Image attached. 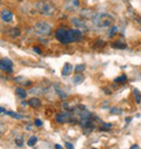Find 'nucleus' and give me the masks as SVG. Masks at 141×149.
<instances>
[{
  "instance_id": "nucleus-24",
  "label": "nucleus",
  "mask_w": 141,
  "mask_h": 149,
  "mask_svg": "<svg viewBox=\"0 0 141 149\" xmlns=\"http://www.w3.org/2000/svg\"><path fill=\"white\" fill-rule=\"evenodd\" d=\"M35 124H36V127H41L42 125V121L40 119H35Z\"/></svg>"
},
{
  "instance_id": "nucleus-29",
  "label": "nucleus",
  "mask_w": 141,
  "mask_h": 149,
  "mask_svg": "<svg viewBox=\"0 0 141 149\" xmlns=\"http://www.w3.org/2000/svg\"><path fill=\"white\" fill-rule=\"evenodd\" d=\"M0 110H1V112H2V113H4V112L7 111V110H6V109L4 108V107H1V108H0Z\"/></svg>"
},
{
  "instance_id": "nucleus-27",
  "label": "nucleus",
  "mask_w": 141,
  "mask_h": 149,
  "mask_svg": "<svg viewBox=\"0 0 141 149\" xmlns=\"http://www.w3.org/2000/svg\"><path fill=\"white\" fill-rule=\"evenodd\" d=\"M65 146H66V148H70V149H73V148H74V146L72 145L70 143H65Z\"/></svg>"
},
{
  "instance_id": "nucleus-23",
  "label": "nucleus",
  "mask_w": 141,
  "mask_h": 149,
  "mask_svg": "<svg viewBox=\"0 0 141 149\" xmlns=\"http://www.w3.org/2000/svg\"><path fill=\"white\" fill-rule=\"evenodd\" d=\"M0 68H1V70H4V71H8V72H12V67H9V66H4L2 64H0Z\"/></svg>"
},
{
  "instance_id": "nucleus-9",
  "label": "nucleus",
  "mask_w": 141,
  "mask_h": 149,
  "mask_svg": "<svg viewBox=\"0 0 141 149\" xmlns=\"http://www.w3.org/2000/svg\"><path fill=\"white\" fill-rule=\"evenodd\" d=\"M84 80H85V77H84L82 74H75L74 77H73V79H72V82L74 83L75 86H79V84H82V82H84Z\"/></svg>"
},
{
  "instance_id": "nucleus-14",
  "label": "nucleus",
  "mask_w": 141,
  "mask_h": 149,
  "mask_svg": "<svg viewBox=\"0 0 141 149\" xmlns=\"http://www.w3.org/2000/svg\"><path fill=\"white\" fill-rule=\"evenodd\" d=\"M14 143L18 147H23V145H24V137H23V136H18V137H15Z\"/></svg>"
},
{
  "instance_id": "nucleus-1",
  "label": "nucleus",
  "mask_w": 141,
  "mask_h": 149,
  "mask_svg": "<svg viewBox=\"0 0 141 149\" xmlns=\"http://www.w3.org/2000/svg\"><path fill=\"white\" fill-rule=\"evenodd\" d=\"M56 38L61 43L66 45V43H72V42L79 41L82 38V31L77 29V28L66 29V28L62 27V28H59L56 31Z\"/></svg>"
},
{
  "instance_id": "nucleus-26",
  "label": "nucleus",
  "mask_w": 141,
  "mask_h": 149,
  "mask_svg": "<svg viewBox=\"0 0 141 149\" xmlns=\"http://www.w3.org/2000/svg\"><path fill=\"white\" fill-rule=\"evenodd\" d=\"M33 50H34V51H35L36 53H38V54H40V53H41V50H40L39 48H38V47H34Z\"/></svg>"
},
{
  "instance_id": "nucleus-5",
  "label": "nucleus",
  "mask_w": 141,
  "mask_h": 149,
  "mask_svg": "<svg viewBox=\"0 0 141 149\" xmlns=\"http://www.w3.org/2000/svg\"><path fill=\"white\" fill-rule=\"evenodd\" d=\"M79 8V0H65L64 1V9L70 12L76 11Z\"/></svg>"
},
{
  "instance_id": "nucleus-4",
  "label": "nucleus",
  "mask_w": 141,
  "mask_h": 149,
  "mask_svg": "<svg viewBox=\"0 0 141 149\" xmlns=\"http://www.w3.org/2000/svg\"><path fill=\"white\" fill-rule=\"evenodd\" d=\"M34 30H35V33L41 37H48L50 35L52 34V25L51 24H49L48 22H46V21H39L35 24V26H34Z\"/></svg>"
},
{
  "instance_id": "nucleus-7",
  "label": "nucleus",
  "mask_w": 141,
  "mask_h": 149,
  "mask_svg": "<svg viewBox=\"0 0 141 149\" xmlns=\"http://www.w3.org/2000/svg\"><path fill=\"white\" fill-rule=\"evenodd\" d=\"M70 119H72V116H70V113L68 111L61 112L59 115H56V122H59V123H65V122H67V121H70Z\"/></svg>"
},
{
  "instance_id": "nucleus-10",
  "label": "nucleus",
  "mask_w": 141,
  "mask_h": 149,
  "mask_svg": "<svg viewBox=\"0 0 141 149\" xmlns=\"http://www.w3.org/2000/svg\"><path fill=\"white\" fill-rule=\"evenodd\" d=\"M28 105H30V107H33V108H39L41 106V102L37 97H33V98H30V101H28Z\"/></svg>"
},
{
  "instance_id": "nucleus-3",
  "label": "nucleus",
  "mask_w": 141,
  "mask_h": 149,
  "mask_svg": "<svg viewBox=\"0 0 141 149\" xmlns=\"http://www.w3.org/2000/svg\"><path fill=\"white\" fill-rule=\"evenodd\" d=\"M92 22L99 28H106V27L113 26L114 17L108 13H100V14H96L93 16Z\"/></svg>"
},
{
  "instance_id": "nucleus-18",
  "label": "nucleus",
  "mask_w": 141,
  "mask_h": 149,
  "mask_svg": "<svg viewBox=\"0 0 141 149\" xmlns=\"http://www.w3.org/2000/svg\"><path fill=\"white\" fill-rule=\"evenodd\" d=\"M113 48L115 49H126V45H124V43H122L121 41H115L114 43H113Z\"/></svg>"
},
{
  "instance_id": "nucleus-11",
  "label": "nucleus",
  "mask_w": 141,
  "mask_h": 149,
  "mask_svg": "<svg viewBox=\"0 0 141 149\" xmlns=\"http://www.w3.org/2000/svg\"><path fill=\"white\" fill-rule=\"evenodd\" d=\"M73 70H74V67L70 63H66L64 65L63 69H62V76H68V74H72Z\"/></svg>"
},
{
  "instance_id": "nucleus-21",
  "label": "nucleus",
  "mask_w": 141,
  "mask_h": 149,
  "mask_svg": "<svg viewBox=\"0 0 141 149\" xmlns=\"http://www.w3.org/2000/svg\"><path fill=\"white\" fill-rule=\"evenodd\" d=\"M117 30L118 29H117L116 26H111L110 27V31H109V36H110V37H113V36L117 33Z\"/></svg>"
},
{
  "instance_id": "nucleus-15",
  "label": "nucleus",
  "mask_w": 141,
  "mask_h": 149,
  "mask_svg": "<svg viewBox=\"0 0 141 149\" xmlns=\"http://www.w3.org/2000/svg\"><path fill=\"white\" fill-rule=\"evenodd\" d=\"M85 65L84 64H78V65H76L74 67V70L76 74H79V72H82V71L85 70Z\"/></svg>"
},
{
  "instance_id": "nucleus-16",
  "label": "nucleus",
  "mask_w": 141,
  "mask_h": 149,
  "mask_svg": "<svg viewBox=\"0 0 141 149\" xmlns=\"http://www.w3.org/2000/svg\"><path fill=\"white\" fill-rule=\"evenodd\" d=\"M37 141H38V138L36 137V136H32V137H30V139L27 141V145L30 146V147L35 146L37 144Z\"/></svg>"
},
{
  "instance_id": "nucleus-30",
  "label": "nucleus",
  "mask_w": 141,
  "mask_h": 149,
  "mask_svg": "<svg viewBox=\"0 0 141 149\" xmlns=\"http://www.w3.org/2000/svg\"><path fill=\"white\" fill-rule=\"evenodd\" d=\"M56 148H59V149H61V148H62V146H61V145H59V144H56Z\"/></svg>"
},
{
  "instance_id": "nucleus-2",
  "label": "nucleus",
  "mask_w": 141,
  "mask_h": 149,
  "mask_svg": "<svg viewBox=\"0 0 141 149\" xmlns=\"http://www.w3.org/2000/svg\"><path fill=\"white\" fill-rule=\"evenodd\" d=\"M35 10L41 15L52 16L56 13V6L49 0H38L35 3Z\"/></svg>"
},
{
  "instance_id": "nucleus-22",
  "label": "nucleus",
  "mask_w": 141,
  "mask_h": 149,
  "mask_svg": "<svg viewBox=\"0 0 141 149\" xmlns=\"http://www.w3.org/2000/svg\"><path fill=\"white\" fill-rule=\"evenodd\" d=\"M112 127V124L111 123H103L102 125L100 127V131H108V130H111Z\"/></svg>"
},
{
  "instance_id": "nucleus-6",
  "label": "nucleus",
  "mask_w": 141,
  "mask_h": 149,
  "mask_svg": "<svg viewBox=\"0 0 141 149\" xmlns=\"http://www.w3.org/2000/svg\"><path fill=\"white\" fill-rule=\"evenodd\" d=\"M72 24L74 25L77 29H80V30H87L88 29V27H87V24L86 22L84 21L82 19H79V17H74V19H72Z\"/></svg>"
},
{
  "instance_id": "nucleus-12",
  "label": "nucleus",
  "mask_w": 141,
  "mask_h": 149,
  "mask_svg": "<svg viewBox=\"0 0 141 149\" xmlns=\"http://www.w3.org/2000/svg\"><path fill=\"white\" fill-rule=\"evenodd\" d=\"M9 34H10L11 37L16 38L21 35V30H20L19 28H16V27H12V28H10V30H9Z\"/></svg>"
},
{
  "instance_id": "nucleus-25",
  "label": "nucleus",
  "mask_w": 141,
  "mask_h": 149,
  "mask_svg": "<svg viewBox=\"0 0 141 149\" xmlns=\"http://www.w3.org/2000/svg\"><path fill=\"white\" fill-rule=\"evenodd\" d=\"M24 80H25V79H24V77H19V78L14 79L15 82H22V83H23V81H24Z\"/></svg>"
},
{
  "instance_id": "nucleus-20",
  "label": "nucleus",
  "mask_w": 141,
  "mask_h": 149,
  "mask_svg": "<svg viewBox=\"0 0 141 149\" xmlns=\"http://www.w3.org/2000/svg\"><path fill=\"white\" fill-rule=\"evenodd\" d=\"M134 94H135V97H136V102H137L138 104H140V103H141V94H140V92H139L137 89H135L134 90Z\"/></svg>"
},
{
  "instance_id": "nucleus-19",
  "label": "nucleus",
  "mask_w": 141,
  "mask_h": 149,
  "mask_svg": "<svg viewBox=\"0 0 141 149\" xmlns=\"http://www.w3.org/2000/svg\"><path fill=\"white\" fill-rule=\"evenodd\" d=\"M114 81L118 82V83H124V82L127 81V76H126V74H122V76H119L118 78L114 79Z\"/></svg>"
},
{
  "instance_id": "nucleus-13",
  "label": "nucleus",
  "mask_w": 141,
  "mask_h": 149,
  "mask_svg": "<svg viewBox=\"0 0 141 149\" xmlns=\"http://www.w3.org/2000/svg\"><path fill=\"white\" fill-rule=\"evenodd\" d=\"M15 93H16V95L19 97H21V98H25V97L27 96L26 91L23 90L22 88H16V89H15Z\"/></svg>"
},
{
  "instance_id": "nucleus-8",
  "label": "nucleus",
  "mask_w": 141,
  "mask_h": 149,
  "mask_svg": "<svg viewBox=\"0 0 141 149\" xmlns=\"http://www.w3.org/2000/svg\"><path fill=\"white\" fill-rule=\"evenodd\" d=\"M13 13H12L11 11H9L8 9H6V10H2L1 11V19L4 21V22L6 23H10L13 21Z\"/></svg>"
},
{
  "instance_id": "nucleus-32",
  "label": "nucleus",
  "mask_w": 141,
  "mask_h": 149,
  "mask_svg": "<svg viewBox=\"0 0 141 149\" xmlns=\"http://www.w3.org/2000/svg\"><path fill=\"white\" fill-rule=\"evenodd\" d=\"M18 1H24V0H18Z\"/></svg>"
},
{
  "instance_id": "nucleus-31",
  "label": "nucleus",
  "mask_w": 141,
  "mask_h": 149,
  "mask_svg": "<svg viewBox=\"0 0 141 149\" xmlns=\"http://www.w3.org/2000/svg\"><path fill=\"white\" fill-rule=\"evenodd\" d=\"M130 120H131V118H127V119H126V122H129Z\"/></svg>"
},
{
  "instance_id": "nucleus-17",
  "label": "nucleus",
  "mask_w": 141,
  "mask_h": 149,
  "mask_svg": "<svg viewBox=\"0 0 141 149\" xmlns=\"http://www.w3.org/2000/svg\"><path fill=\"white\" fill-rule=\"evenodd\" d=\"M0 64H2L4 66H9V67H12V66H13L12 61L9 60V58H2V60L0 61Z\"/></svg>"
},
{
  "instance_id": "nucleus-28",
  "label": "nucleus",
  "mask_w": 141,
  "mask_h": 149,
  "mask_svg": "<svg viewBox=\"0 0 141 149\" xmlns=\"http://www.w3.org/2000/svg\"><path fill=\"white\" fill-rule=\"evenodd\" d=\"M139 148V146L138 145H133L131 147H130V149H138Z\"/></svg>"
}]
</instances>
